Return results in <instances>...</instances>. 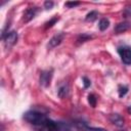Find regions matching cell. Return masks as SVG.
Segmentation results:
<instances>
[{
	"label": "cell",
	"mask_w": 131,
	"mask_h": 131,
	"mask_svg": "<svg viewBox=\"0 0 131 131\" xmlns=\"http://www.w3.org/2000/svg\"><path fill=\"white\" fill-rule=\"evenodd\" d=\"M83 83H84V87L85 88H88L89 86H90V81L88 80V78H86V77H83Z\"/></svg>",
	"instance_id": "d6986e66"
},
{
	"label": "cell",
	"mask_w": 131,
	"mask_h": 131,
	"mask_svg": "<svg viewBox=\"0 0 131 131\" xmlns=\"http://www.w3.org/2000/svg\"><path fill=\"white\" fill-rule=\"evenodd\" d=\"M88 102L90 103V105L92 107H94L96 105V97L94 94H89L88 95Z\"/></svg>",
	"instance_id": "4fadbf2b"
},
{
	"label": "cell",
	"mask_w": 131,
	"mask_h": 131,
	"mask_svg": "<svg viewBox=\"0 0 131 131\" xmlns=\"http://www.w3.org/2000/svg\"><path fill=\"white\" fill-rule=\"evenodd\" d=\"M57 93H58V96H59L60 98L66 97V96L68 95V93H69V86H68V84H63V85H61V86L58 88Z\"/></svg>",
	"instance_id": "30bf717a"
},
{
	"label": "cell",
	"mask_w": 131,
	"mask_h": 131,
	"mask_svg": "<svg viewBox=\"0 0 131 131\" xmlns=\"http://www.w3.org/2000/svg\"><path fill=\"white\" fill-rule=\"evenodd\" d=\"M53 2L52 1H46L45 3H44V6H45V8L46 9H51L52 7H53Z\"/></svg>",
	"instance_id": "2e32d148"
},
{
	"label": "cell",
	"mask_w": 131,
	"mask_h": 131,
	"mask_svg": "<svg viewBox=\"0 0 131 131\" xmlns=\"http://www.w3.org/2000/svg\"><path fill=\"white\" fill-rule=\"evenodd\" d=\"M127 111H128V113H129V114H131V105L128 107V110H127Z\"/></svg>",
	"instance_id": "44dd1931"
},
{
	"label": "cell",
	"mask_w": 131,
	"mask_h": 131,
	"mask_svg": "<svg viewBox=\"0 0 131 131\" xmlns=\"http://www.w3.org/2000/svg\"><path fill=\"white\" fill-rule=\"evenodd\" d=\"M36 131H59V127L57 123L53 122L50 119H47L41 125L36 126Z\"/></svg>",
	"instance_id": "7a4b0ae2"
},
{
	"label": "cell",
	"mask_w": 131,
	"mask_h": 131,
	"mask_svg": "<svg viewBox=\"0 0 131 131\" xmlns=\"http://www.w3.org/2000/svg\"><path fill=\"white\" fill-rule=\"evenodd\" d=\"M17 38H18V36H17V33H16L15 31H11V32L7 33V34L3 37L5 46H6L7 48L13 46V45L17 42Z\"/></svg>",
	"instance_id": "3957f363"
},
{
	"label": "cell",
	"mask_w": 131,
	"mask_h": 131,
	"mask_svg": "<svg viewBox=\"0 0 131 131\" xmlns=\"http://www.w3.org/2000/svg\"><path fill=\"white\" fill-rule=\"evenodd\" d=\"M108 26H110V20H108L107 18H101L100 21H99V25H98L100 31L106 30V29L108 28Z\"/></svg>",
	"instance_id": "8fae6325"
},
{
	"label": "cell",
	"mask_w": 131,
	"mask_h": 131,
	"mask_svg": "<svg viewBox=\"0 0 131 131\" xmlns=\"http://www.w3.org/2000/svg\"><path fill=\"white\" fill-rule=\"evenodd\" d=\"M97 16H98V13L96 11H90L86 15V20L87 21H93V20H95L97 18Z\"/></svg>",
	"instance_id": "7c38bea8"
},
{
	"label": "cell",
	"mask_w": 131,
	"mask_h": 131,
	"mask_svg": "<svg viewBox=\"0 0 131 131\" xmlns=\"http://www.w3.org/2000/svg\"><path fill=\"white\" fill-rule=\"evenodd\" d=\"M89 38H90L89 36L83 35V36H80V38H79V40H78V41H80V42H84L85 40H87V39H89Z\"/></svg>",
	"instance_id": "ffe728a7"
},
{
	"label": "cell",
	"mask_w": 131,
	"mask_h": 131,
	"mask_svg": "<svg viewBox=\"0 0 131 131\" xmlns=\"http://www.w3.org/2000/svg\"><path fill=\"white\" fill-rule=\"evenodd\" d=\"M128 92V87L127 86H119V96L120 97H122V96H124L126 93Z\"/></svg>",
	"instance_id": "5bb4252c"
},
{
	"label": "cell",
	"mask_w": 131,
	"mask_h": 131,
	"mask_svg": "<svg viewBox=\"0 0 131 131\" xmlns=\"http://www.w3.org/2000/svg\"><path fill=\"white\" fill-rule=\"evenodd\" d=\"M24 119L36 127V126H39L42 123H44L48 118L45 115H43L42 113H39L36 111H29L24 114Z\"/></svg>",
	"instance_id": "6da1fadb"
},
{
	"label": "cell",
	"mask_w": 131,
	"mask_h": 131,
	"mask_svg": "<svg viewBox=\"0 0 131 131\" xmlns=\"http://www.w3.org/2000/svg\"><path fill=\"white\" fill-rule=\"evenodd\" d=\"M121 59L125 64H131V49L129 47H122L118 49Z\"/></svg>",
	"instance_id": "277c9868"
},
{
	"label": "cell",
	"mask_w": 131,
	"mask_h": 131,
	"mask_svg": "<svg viewBox=\"0 0 131 131\" xmlns=\"http://www.w3.org/2000/svg\"><path fill=\"white\" fill-rule=\"evenodd\" d=\"M37 8L36 7H31V8H28L27 10H26V12L24 13V18H23V20L25 21V23H28V21H30L31 19H33L34 18V16L36 15V13H37Z\"/></svg>",
	"instance_id": "52a82bcc"
},
{
	"label": "cell",
	"mask_w": 131,
	"mask_h": 131,
	"mask_svg": "<svg viewBox=\"0 0 131 131\" xmlns=\"http://www.w3.org/2000/svg\"><path fill=\"white\" fill-rule=\"evenodd\" d=\"M79 4H80L79 2H67L66 3V6L69 7V8H72V7H75V6L79 5Z\"/></svg>",
	"instance_id": "ac0fdd59"
},
{
	"label": "cell",
	"mask_w": 131,
	"mask_h": 131,
	"mask_svg": "<svg viewBox=\"0 0 131 131\" xmlns=\"http://www.w3.org/2000/svg\"><path fill=\"white\" fill-rule=\"evenodd\" d=\"M110 121H111L114 125H116V126H118V127H122V126L124 125V119H123V117L120 116L119 114H112V115L110 116Z\"/></svg>",
	"instance_id": "ba28073f"
},
{
	"label": "cell",
	"mask_w": 131,
	"mask_h": 131,
	"mask_svg": "<svg viewBox=\"0 0 131 131\" xmlns=\"http://www.w3.org/2000/svg\"><path fill=\"white\" fill-rule=\"evenodd\" d=\"M57 19H58L57 17H53V18H52V19H51L50 21H48V23L46 24L45 28H50V27H52V26H53V24H54V23H55V21H56Z\"/></svg>",
	"instance_id": "e0dca14e"
},
{
	"label": "cell",
	"mask_w": 131,
	"mask_h": 131,
	"mask_svg": "<svg viewBox=\"0 0 131 131\" xmlns=\"http://www.w3.org/2000/svg\"><path fill=\"white\" fill-rule=\"evenodd\" d=\"M52 70H47V71H44L41 73V76H40V84L44 87H47L49 84H50V81H51V78H52Z\"/></svg>",
	"instance_id": "5b68a950"
},
{
	"label": "cell",
	"mask_w": 131,
	"mask_h": 131,
	"mask_svg": "<svg viewBox=\"0 0 131 131\" xmlns=\"http://www.w3.org/2000/svg\"><path fill=\"white\" fill-rule=\"evenodd\" d=\"M63 38H64V34H63V33H58V34L54 35V36L49 40V43H48L47 47H48L49 49L56 47L57 45H59V44L61 43V41L63 40Z\"/></svg>",
	"instance_id": "8992f818"
},
{
	"label": "cell",
	"mask_w": 131,
	"mask_h": 131,
	"mask_svg": "<svg viewBox=\"0 0 131 131\" xmlns=\"http://www.w3.org/2000/svg\"><path fill=\"white\" fill-rule=\"evenodd\" d=\"M83 131H107L103 128H94V127H87L84 126L83 127Z\"/></svg>",
	"instance_id": "9a60e30c"
},
{
	"label": "cell",
	"mask_w": 131,
	"mask_h": 131,
	"mask_svg": "<svg viewBox=\"0 0 131 131\" xmlns=\"http://www.w3.org/2000/svg\"><path fill=\"white\" fill-rule=\"evenodd\" d=\"M130 27H131V25H130L129 23H127V21L120 23V24H118V25L115 27V32H116L117 34H121V33L126 32L127 30H129Z\"/></svg>",
	"instance_id": "9c48e42d"
}]
</instances>
